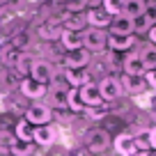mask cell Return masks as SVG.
Here are the masks:
<instances>
[{
    "mask_svg": "<svg viewBox=\"0 0 156 156\" xmlns=\"http://www.w3.org/2000/svg\"><path fill=\"white\" fill-rule=\"evenodd\" d=\"M110 145H112V140L108 136V131H103V129H87L83 133V138H80V147H85L90 156L103 154Z\"/></svg>",
    "mask_w": 156,
    "mask_h": 156,
    "instance_id": "6da1fadb",
    "label": "cell"
},
{
    "mask_svg": "<svg viewBox=\"0 0 156 156\" xmlns=\"http://www.w3.org/2000/svg\"><path fill=\"white\" fill-rule=\"evenodd\" d=\"M23 119L32 126H46V124H53V110L46 103H30L23 112Z\"/></svg>",
    "mask_w": 156,
    "mask_h": 156,
    "instance_id": "7a4b0ae2",
    "label": "cell"
},
{
    "mask_svg": "<svg viewBox=\"0 0 156 156\" xmlns=\"http://www.w3.org/2000/svg\"><path fill=\"white\" fill-rule=\"evenodd\" d=\"M108 46V34L99 28H87L83 30V48H87L90 53H101Z\"/></svg>",
    "mask_w": 156,
    "mask_h": 156,
    "instance_id": "3957f363",
    "label": "cell"
},
{
    "mask_svg": "<svg viewBox=\"0 0 156 156\" xmlns=\"http://www.w3.org/2000/svg\"><path fill=\"white\" fill-rule=\"evenodd\" d=\"M53 73H55V64L48 62V60L39 58L32 62V69H30V78L32 80H37V83H51L53 80Z\"/></svg>",
    "mask_w": 156,
    "mask_h": 156,
    "instance_id": "277c9868",
    "label": "cell"
},
{
    "mask_svg": "<svg viewBox=\"0 0 156 156\" xmlns=\"http://www.w3.org/2000/svg\"><path fill=\"white\" fill-rule=\"evenodd\" d=\"M92 53L87 48H78V51H67L62 58V67L64 69H87Z\"/></svg>",
    "mask_w": 156,
    "mask_h": 156,
    "instance_id": "5b68a950",
    "label": "cell"
},
{
    "mask_svg": "<svg viewBox=\"0 0 156 156\" xmlns=\"http://www.w3.org/2000/svg\"><path fill=\"white\" fill-rule=\"evenodd\" d=\"M58 126L55 124H46V126H34V133H32V142L39 147H53L58 142Z\"/></svg>",
    "mask_w": 156,
    "mask_h": 156,
    "instance_id": "8992f818",
    "label": "cell"
},
{
    "mask_svg": "<svg viewBox=\"0 0 156 156\" xmlns=\"http://www.w3.org/2000/svg\"><path fill=\"white\" fill-rule=\"evenodd\" d=\"M97 87H99V94L103 97V101H115V99L122 97V83H119V78H115V76L101 78L97 83Z\"/></svg>",
    "mask_w": 156,
    "mask_h": 156,
    "instance_id": "52a82bcc",
    "label": "cell"
},
{
    "mask_svg": "<svg viewBox=\"0 0 156 156\" xmlns=\"http://www.w3.org/2000/svg\"><path fill=\"white\" fill-rule=\"evenodd\" d=\"M78 94H80V101H83L85 110L87 108H101L106 106V101H103V97L99 94V87L94 83H85L78 87Z\"/></svg>",
    "mask_w": 156,
    "mask_h": 156,
    "instance_id": "ba28073f",
    "label": "cell"
},
{
    "mask_svg": "<svg viewBox=\"0 0 156 156\" xmlns=\"http://www.w3.org/2000/svg\"><path fill=\"white\" fill-rule=\"evenodd\" d=\"M19 92L23 94L25 99H32V101H39V99H44L46 97V85L44 83H37V80H32V78H21V83H19Z\"/></svg>",
    "mask_w": 156,
    "mask_h": 156,
    "instance_id": "9c48e42d",
    "label": "cell"
},
{
    "mask_svg": "<svg viewBox=\"0 0 156 156\" xmlns=\"http://www.w3.org/2000/svg\"><path fill=\"white\" fill-rule=\"evenodd\" d=\"M112 147H115L117 156H136L138 147L136 140H133V133H119V136L112 140Z\"/></svg>",
    "mask_w": 156,
    "mask_h": 156,
    "instance_id": "30bf717a",
    "label": "cell"
},
{
    "mask_svg": "<svg viewBox=\"0 0 156 156\" xmlns=\"http://www.w3.org/2000/svg\"><path fill=\"white\" fill-rule=\"evenodd\" d=\"M119 83H122V92L133 94V97H138V94H142L147 90L145 76H129V73H124V76L119 78Z\"/></svg>",
    "mask_w": 156,
    "mask_h": 156,
    "instance_id": "8fae6325",
    "label": "cell"
},
{
    "mask_svg": "<svg viewBox=\"0 0 156 156\" xmlns=\"http://www.w3.org/2000/svg\"><path fill=\"white\" fill-rule=\"evenodd\" d=\"M85 14H87V28H99V30H103V28H108V25H110V21H112V16L106 14L101 7H90Z\"/></svg>",
    "mask_w": 156,
    "mask_h": 156,
    "instance_id": "7c38bea8",
    "label": "cell"
},
{
    "mask_svg": "<svg viewBox=\"0 0 156 156\" xmlns=\"http://www.w3.org/2000/svg\"><path fill=\"white\" fill-rule=\"evenodd\" d=\"M67 92L69 90H62V87H51L48 92H46V99H48L51 103V110L58 112V110H67L69 112V106H67Z\"/></svg>",
    "mask_w": 156,
    "mask_h": 156,
    "instance_id": "4fadbf2b",
    "label": "cell"
},
{
    "mask_svg": "<svg viewBox=\"0 0 156 156\" xmlns=\"http://www.w3.org/2000/svg\"><path fill=\"white\" fill-rule=\"evenodd\" d=\"M62 28L64 30H73V32H83V30H87V14H85V12H76V14L64 12Z\"/></svg>",
    "mask_w": 156,
    "mask_h": 156,
    "instance_id": "5bb4252c",
    "label": "cell"
},
{
    "mask_svg": "<svg viewBox=\"0 0 156 156\" xmlns=\"http://www.w3.org/2000/svg\"><path fill=\"white\" fill-rule=\"evenodd\" d=\"M122 69L129 76H145V71H147L145 64H142L140 53H129L126 58H124V62H122Z\"/></svg>",
    "mask_w": 156,
    "mask_h": 156,
    "instance_id": "9a60e30c",
    "label": "cell"
},
{
    "mask_svg": "<svg viewBox=\"0 0 156 156\" xmlns=\"http://www.w3.org/2000/svg\"><path fill=\"white\" fill-rule=\"evenodd\" d=\"M62 23H58V21H46V23H41L37 28V34L44 41H55V39H60L62 37Z\"/></svg>",
    "mask_w": 156,
    "mask_h": 156,
    "instance_id": "2e32d148",
    "label": "cell"
},
{
    "mask_svg": "<svg viewBox=\"0 0 156 156\" xmlns=\"http://www.w3.org/2000/svg\"><path fill=\"white\" fill-rule=\"evenodd\" d=\"M136 44V37L133 34H108V48L110 51H129Z\"/></svg>",
    "mask_w": 156,
    "mask_h": 156,
    "instance_id": "e0dca14e",
    "label": "cell"
},
{
    "mask_svg": "<svg viewBox=\"0 0 156 156\" xmlns=\"http://www.w3.org/2000/svg\"><path fill=\"white\" fill-rule=\"evenodd\" d=\"M110 34H133V19L131 16H115V19L110 21Z\"/></svg>",
    "mask_w": 156,
    "mask_h": 156,
    "instance_id": "ac0fdd59",
    "label": "cell"
},
{
    "mask_svg": "<svg viewBox=\"0 0 156 156\" xmlns=\"http://www.w3.org/2000/svg\"><path fill=\"white\" fill-rule=\"evenodd\" d=\"M7 154H9V156H32L34 154V142L12 138L9 147H7Z\"/></svg>",
    "mask_w": 156,
    "mask_h": 156,
    "instance_id": "d6986e66",
    "label": "cell"
},
{
    "mask_svg": "<svg viewBox=\"0 0 156 156\" xmlns=\"http://www.w3.org/2000/svg\"><path fill=\"white\" fill-rule=\"evenodd\" d=\"M32 62H34L32 53L23 51V53L19 55V60H16V64L12 67V71H14L19 78H28V76H30V69H32Z\"/></svg>",
    "mask_w": 156,
    "mask_h": 156,
    "instance_id": "ffe728a7",
    "label": "cell"
},
{
    "mask_svg": "<svg viewBox=\"0 0 156 156\" xmlns=\"http://www.w3.org/2000/svg\"><path fill=\"white\" fill-rule=\"evenodd\" d=\"M60 41H62L64 51H78V48H83V32L62 30V37H60Z\"/></svg>",
    "mask_w": 156,
    "mask_h": 156,
    "instance_id": "44dd1931",
    "label": "cell"
},
{
    "mask_svg": "<svg viewBox=\"0 0 156 156\" xmlns=\"http://www.w3.org/2000/svg\"><path fill=\"white\" fill-rule=\"evenodd\" d=\"M145 0H122V14L131 16V19H138L140 14H145Z\"/></svg>",
    "mask_w": 156,
    "mask_h": 156,
    "instance_id": "7402d4cb",
    "label": "cell"
},
{
    "mask_svg": "<svg viewBox=\"0 0 156 156\" xmlns=\"http://www.w3.org/2000/svg\"><path fill=\"white\" fill-rule=\"evenodd\" d=\"M14 138H19V140H28L32 142V133H34V126L30 122H25V119H19V122L14 124Z\"/></svg>",
    "mask_w": 156,
    "mask_h": 156,
    "instance_id": "603a6c76",
    "label": "cell"
},
{
    "mask_svg": "<svg viewBox=\"0 0 156 156\" xmlns=\"http://www.w3.org/2000/svg\"><path fill=\"white\" fill-rule=\"evenodd\" d=\"M67 106H69V112H76V115L85 112V106H83V101H80L78 87H69V92H67Z\"/></svg>",
    "mask_w": 156,
    "mask_h": 156,
    "instance_id": "cb8c5ba5",
    "label": "cell"
},
{
    "mask_svg": "<svg viewBox=\"0 0 156 156\" xmlns=\"http://www.w3.org/2000/svg\"><path fill=\"white\" fill-rule=\"evenodd\" d=\"M133 140H136L138 151L151 149V129H140L138 133H133Z\"/></svg>",
    "mask_w": 156,
    "mask_h": 156,
    "instance_id": "d4e9b609",
    "label": "cell"
},
{
    "mask_svg": "<svg viewBox=\"0 0 156 156\" xmlns=\"http://www.w3.org/2000/svg\"><path fill=\"white\" fill-rule=\"evenodd\" d=\"M140 58H142V64H145V69H147V71L156 69V46H154V44H147V46H142V51H140Z\"/></svg>",
    "mask_w": 156,
    "mask_h": 156,
    "instance_id": "484cf974",
    "label": "cell"
},
{
    "mask_svg": "<svg viewBox=\"0 0 156 156\" xmlns=\"http://www.w3.org/2000/svg\"><path fill=\"white\" fill-rule=\"evenodd\" d=\"M9 46H14L16 51H28L30 48V34L25 32V30H19V32H14V37H12V41H9Z\"/></svg>",
    "mask_w": 156,
    "mask_h": 156,
    "instance_id": "4316f807",
    "label": "cell"
},
{
    "mask_svg": "<svg viewBox=\"0 0 156 156\" xmlns=\"http://www.w3.org/2000/svg\"><path fill=\"white\" fill-rule=\"evenodd\" d=\"M62 7L69 14H76V12H85L90 7V2L87 0H62Z\"/></svg>",
    "mask_w": 156,
    "mask_h": 156,
    "instance_id": "83f0119b",
    "label": "cell"
},
{
    "mask_svg": "<svg viewBox=\"0 0 156 156\" xmlns=\"http://www.w3.org/2000/svg\"><path fill=\"white\" fill-rule=\"evenodd\" d=\"M101 9L115 19L122 14V0H101Z\"/></svg>",
    "mask_w": 156,
    "mask_h": 156,
    "instance_id": "f1b7e54d",
    "label": "cell"
},
{
    "mask_svg": "<svg viewBox=\"0 0 156 156\" xmlns=\"http://www.w3.org/2000/svg\"><path fill=\"white\" fill-rule=\"evenodd\" d=\"M151 28V21L147 19L145 14H140L138 19H133V32H149Z\"/></svg>",
    "mask_w": 156,
    "mask_h": 156,
    "instance_id": "f546056e",
    "label": "cell"
},
{
    "mask_svg": "<svg viewBox=\"0 0 156 156\" xmlns=\"http://www.w3.org/2000/svg\"><path fill=\"white\" fill-rule=\"evenodd\" d=\"M106 106H101V108H87V110H85V115H87V119H94V122H97V119H101V117H106Z\"/></svg>",
    "mask_w": 156,
    "mask_h": 156,
    "instance_id": "4dcf8cb0",
    "label": "cell"
},
{
    "mask_svg": "<svg viewBox=\"0 0 156 156\" xmlns=\"http://www.w3.org/2000/svg\"><path fill=\"white\" fill-rule=\"evenodd\" d=\"M145 80H147V87L156 90V69H151V71H145Z\"/></svg>",
    "mask_w": 156,
    "mask_h": 156,
    "instance_id": "1f68e13d",
    "label": "cell"
},
{
    "mask_svg": "<svg viewBox=\"0 0 156 156\" xmlns=\"http://www.w3.org/2000/svg\"><path fill=\"white\" fill-rule=\"evenodd\" d=\"M69 156H90V154H87V149H85V147H78V149H73Z\"/></svg>",
    "mask_w": 156,
    "mask_h": 156,
    "instance_id": "d6a6232c",
    "label": "cell"
},
{
    "mask_svg": "<svg viewBox=\"0 0 156 156\" xmlns=\"http://www.w3.org/2000/svg\"><path fill=\"white\" fill-rule=\"evenodd\" d=\"M149 39H151V44L156 46V25H151V28H149Z\"/></svg>",
    "mask_w": 156,
    "mask_h": 156,
    "instance_id": "836d02e7",
    "label": "cell"
},
{
    "mask_svg": "<svg viewBox=\"0 0 156 156\" xmlns=\"http://www.w3.org/2000/svg\"><path fill=\"white\" fill-rule=\"evenodd\" d=\"M5 14H7V2H5V0H0V19H2Z\"/></svg>",
    "mask_w": 156,
    "mask_h": 156,
    "instance_id": "e575fe53",
    "label": "cell"
},
{
    "mask_svg": "<svg viewBox=\"0 0 156 156\" xmlns=\"http://www.w3.org/2000/svg\"><path fill=\"white\" fill-rule=\"evenodd\" d=\"M136 156H156V149H147V151H138Z\"/></svg>",
    "mask_w": 156,
    "mask_h": 156,
    "instance_id": "d590c367",
    "label": "cell"
},
{
    "mask_svg": "<svg viewBox=\"0 0 156 156\" xmlns=\"http://www.w3.org/2000/svg\"><path fill=\"white\" fill-rule=\"evenodd\" d=\"M149 106H151V110L156 112V92H154V94L149 97Z\"/></svg>",
    "mask_w": 156,
    "mask_h": 156,
    "instance_id": "8d00e7d4",
    "label": "cell"
},
{
    "mask_svg": "<svg viewBox=\"0 0 156 156\" xmlns=\"http://www.w3.org/2000/svg\"><path fill=\"white\" fill-rule=\"evenodd\" d=\"M151 149H156V129H151Z\"/></svg>",
    "mask_w": 156,
    "mask_h": 156,
    "instance_id": "74e56055",
    "label": "cell"
},
{
    "mask_svg": "<svg viewBox=\"0 0 156 156\" xmlns=\"http://www.w3.org/2000/svg\"><path fill=\"white\" fill-rule=\"evenodd\" d=\"M145 7H156V0H145Z\"/></svg>",
    "mask_w": 156,
    "mask_h": 156,
    "instance_id": "f35d334b",
    "label": "cell"
},
{
    "mask_svg": "<svg viewBox=\"0 0 156 156\" xmlns=\"http://www.w3.org/2000/svg\"><path fill=\"white\" fill-rule=\"evenodd\" d=\"M0 37H2V25H0Z\"/></svg>",
    "mask_w": 156,
    "mask_h": 156,
    "instance_id": "ab89813d",
    "label": "cell"
},
{
    "mask_svg": "<svg viewBox=\"0 0 156 156\" xmlns=\"http://www.w3.org/2000/svg\"><path fill=\"white\" fill-rule=\"evenodd\" d=\"M0 67H2V62H0Z\"/></svg>",
    "mask_w": 156,
    "mask_h": 156,
    "instance_id": "60d3db41",
    "label": "cell"
},
{
    "mask_svg": "<svg viewBox=\"0 0 156 156\" xmlns=\"http://www.w3.org/2000/svg\"><path fill=\"white\" fill-rule=\"evenodd\" d=\"M154 117H156V112H154Z\"/></svg>",
    "mask_w": 156,
    "mask_h": 156,
    "instance_id": "b9f144b4",
    "label": "cell"
}]
</instances>
